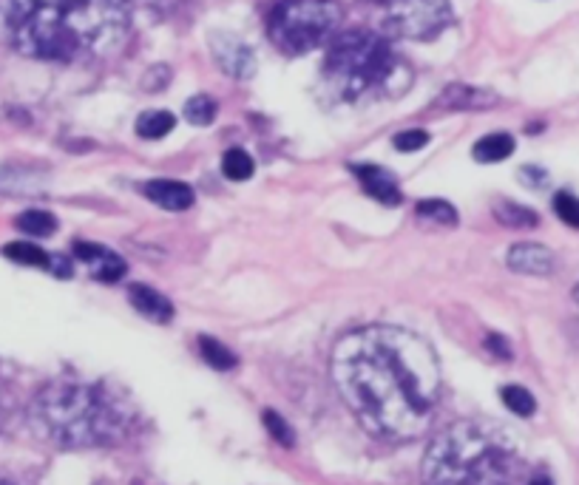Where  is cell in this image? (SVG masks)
<instances>
[{
    "mask_svg": "<svg viewBox=\"0 0 579 485\" xmlns=\"http://www.w3.org/2000/svg\"><path fill=\"white\" fill-rule=\"evenodd\" d=\"M6 415H9V406H6V398H3V392H0V426L6 423Z\"/></svg>",
    "mask_w": 579,
    "mask_h": 485,
    "instance_id": "obj_29",
    "label": "cell"
},
{
    "mask_svg": "<svg viewBox=\"0 0 579 485\" xmlns=\"http://www.w3.org/2000/svg\"><path fill=\"white\" fill-rule=\"evenodd\" d=\"M418 216L426 222H435L440 227H455L457 225V210L455 205L443 202V199H426L418 202Z\"/></svg>",
    "mask_w": 579,
    "mask_h": 485,
    "instance_id": "obj_23",
    "label": "cell"
},
{
    "mask_svg": "<svg viewBox=\"0 0 579 485\" xmlns=\"http://www.w3.org/2000/svg\"><path fill=\"white\" fill-rule=\"evenodd\" d=\"M128 35L131 0H0V40L32 60H106Z\"/></svg>",
    "mask_w": 579,
    "mask_h": 485,
    "instance_id": "obj_2",
    "label": "cell"
},
{
    "mask_svg": "<svg viewBox=\"0 0 579 485\" xmlns=\"http://www.w3.org/2000/svg\"><path fill=\"white\" fill-rule=\"evenodd\" d=\"M148 3H162V0H148Z\"/></svg>",
    "mask_w": 579,
    "mask_h": 485,
    "instance_id": "obj_33",
    "label": "cell"
},
{
    "mask_svg": "<svg viewBox=\"0 0 579 485\" xmlns=\"http://www.w3.org/2000/svg\"><path fill=\"white\" fill-rule=\"evenodd\" d=\"M486 347H489V352H494V355H500V358H506V361H509V358H511L509 341H506L503 335H489V338H486Z\"/></svg>",
    "mask_w": 579,
    "mask_h": 485,
    "instance_id": "obj_28",
    "label": "cell"
},
{
    "mask_svg": "<svg viewBox=\"0 0 579 485\" xmlns=\"http://www.w3.org/2000/svg\"><path fill=\"white\" fill-rule=\"evenodd\" d=\"M142 193L159 205L162 210H168V213H182V210H188L193 205V191L191 185H185V182H174V179H154V182H145L142 185Z\"/></svg>",
    "mask_w": 579,
    "mask_h": 485,
    "instance_id": "obj_12",
    "label": "cell"
},
{
    "mask_svg": "<svg viewBox=\"0 0 579 485\" xmlns=\"http://www.w3.org/2000/svg\"><path fill=\"white\" fill-rule=\"evenodd\" d=\"M352 174L358 176V182L364 185V191L372 196V199H378L381 205H389V208H395V205H401V188H398V182H395V176L384 171V168H378V165H352Z\"/></svg>",
    "mask_w": 579,
    "mask_h": 485,
    "instance_id": "obj_11",
    "label": "cell"
},
{
    "mask_svg": "<svg viewBox=\"0 0 579 485\" xmlns=\"http://www.w3.org/2000/svg\"><path fill=\"white\" fill-rule=\"evenodd\" d=\"M74 256L83 261L91 270V276L103 281V284H114L128 273V264L123 261V256H117L114 250H108L103 244L74 242Z\"/></svg>",
    "mask_w": 579,
    "mask_h": 485,
    "instance_id": "obj_9",
    "label": "cell"
},
{
    "mask_svg": "<svg viewBox=\"0 0 579 485\" xmlns=\"http://www.w3.org/2000/svg\"><path fill=\"white\" fill-rule=\"evenodd\" d=\"M506 261H509V267L514 273H526V276H551L554 267H557L554 253L548 247H543V244L534 242L514 244Z\"/></svg>",
    "mask_w": 579,
    "mask_h": 485,
    "instance_id": "obj_10",
    "label": "cell"
},
{
    "mask_svg": "<svg viewBox=\"0 0 579 485\" xmlns=\"http://www.w3.org/2000/svg\"><path fill=\"white\" fill-rule=\"evenodd\" d=\"M514 154V139L509 134H489V137L477 139L474 142L472 156L483 165H494V162H503Z\"/></svg>",
    "mask_w": 579,
    "mask_h": 485,
    "instance_id": "obj_15",
    "label": "cell"
},
{
    "mask_svg": "<svg viewBox=\"0 0 579 485\" xmlns=\"http://www.w3.org/2000/svg\"><path fill=\"white\" fill-rule=\"evenodd\" d=\"M6 259L18 261V264H29V267H43V270H52V253L40 250L35 244L29 242H12L3 247Z\"/></svg>",
    "mask_w": 579,
    "mask_h": 485,
    "instance_id": "obj_16",
    "label": "cell"
},
{
    "mask_svg": "<svg viewBox=\"0 0 579 485\" xmlns=\"http://www.w3.org/2000/svg\"><path fill=\"white\" fill-rule=\"evenodd\" d=\"M426 485H523L526 460L511 434L486 420H457L429 443Z\"/></svg>",
    "mask_w": 579,
    "mask_h": 485,
    "instance_id": "obj_4",
    "label": "cell"
},
{
    "mask_svg": "<svg viewBox=\"0 0 579 485\" xmlns=\"http://www.w3.org/2000/svg\"><path fill=\"white\" fill-rule=\"evenodd\" d=\"M500 400L506 403V409H511L514 415L520 417H531L534 412H537V400H534V395L528 392L526 386H503L500 389Z\"/></svg>",
    "mask_w": 579,
    "mask_h": 485,
    "instance_id": "obj_22",
    "label": "cell"
},
{
    "mask_svg": "<svg viewBox=\"0 0 579 485\" xmlns=\"http://www.w3.org/2000/svg\"><path fill=\"white\" fill-rule=\"evenodd\" d=\"M330 372L335 389L369 434L401 443L432 426L440 364L421 335L386 324L347 332L335 344Z\"/></svg>",
    "mask_w": 579,
    "mask_h": 485,
    "instance_id": "obj_1",
    "label": "cell"
},
{
    "mask_svg": "<svg viewBox=\"0 0 579 485\" xmlns=\"http://www.w3.org/2000/svg\"><path fill=\"white\" fill-rule=\"evenodd\" d=\"M526 485H554L548 477H534V480H528Z\"/></svg>",
    "mask_w": 579,
    "mask_h": 485,
    "instance_id": "obj_30",
    "label": "cell"
},
{
    "mask_svg": "<svg viewBox=\"0 0 579 485\" xmlns=\"http://www.w3.org/2000/svg\"><path fill=\"white\" fill-rule=\"evenodd\" d=\"M128 298H131L134 310L140 312V315H145L148 321H154V324H168V321L174 318V304H171L162 293H157L154 287L131 284Z\"/></svg>",
    "mask_w": 579,
    "mask_h": 485,
    "instance_id": "obj_13",
    "label": "cell"
},
{
    "mask_svg": "<svg viewBox=\"0 0 579 485\" xmlns=\"http://www.w3.org/2000/svg\"><path fill=\"white\" fill-rule=\"evenodd\" d=\"M262 420H264V426H267V432L273 434V437L279 440L281 446H287V449H290V446L296 443V440H293V429H290V426L284 423V417H281L279 412L267 409V412L262 415Z\"/></svg>",
    "mask_w": 579,
    "mask_h": 485,
    "instance_id": "obj_26",
    "label": "cell"
},
{
    "mask_svg": "<svg viewBox=\"0 0 579 485\" xmlns=\"http://www.w3.org/2000/svg\"><path fill=\"white\" fill-rule=\"evenodd\" d=\"M18 227L23 233H29V236L46 239V236H52L54 230H57V219L49 210H26V213L18 216Z\"/></svg>",
    "mask_w": 579,
    "mask_h": 485,
    "instance_id": "obj_21",
    "label": "cell"
},
{
    "mask_svg": "<svg viewBox=\"0 0 579 485\" xmlns=\"http://www.w3.org/2000/svg\"><path fill=\"white\" fill-rule=\"evenodd\" d=\"M494 216L506 227H517V230H528V227L540 225L537 213L526 208V205H517V202H500V205L494 208Z\"/></svg>",
    "mask_w": 579,
    "mask_h": 485,
    "instance_id": "obj_18",
    "label": "cell"
},
{
    "mask_svg": "<svg viewBox=\"0 0 579 485\" xmlns=\"http://www.w3.org/2000/svg\"><path fill=\"white\" fill-rule=\"evenodd\" d=\"M199 352H202L205 364L213 366V369H219V372H228V369H233V366L239 364L236 355H233L225 344H219L216 338H208V335L199 338Z\"/></svg>",
    "mask_w": 579,
    "mask_h": 485,
    "instance_id": "obj_19",
    "label": "cell"
},
{
    "mask_svg": "<svg viewBox=\"0 0 579 485\" xmlns=\"http://www.w3.org/2000/svg\"><path fill=\"white\" fill-rule=\"evenodd\" d=\"M574 301H577V304H579V284H577V287H574Z\"/></svg>",
    "mask_w": 579,
    "mask_h": 485,
    "instance_id": "obj_31",
    "label": "cell"
},
{
    "mask_svg": "<svg viewBox=\"0 0 579 485\" xmlns=\"http://www.w3.org/2000/svg\"><path fill=\"white\" fill-rule=\"evenodd\" d=\"M174 125V114H168V111H145L137 120V134L142 139H162L174 131Z\"/></svg>",
    "mask_w": 579,
    "mask_h": 485,
    "instance_id": "obj_17",
    "label": "cell"
},
{
    "mask_svg": "<svg viewBox=\"0 0 579 485\" xmlns=\"http://www.w3.org/2000/svg\"><path fill=\"white\" fill-rule=\"evenodd\" d=\"M216 111H219L216 100L208 97V94H199V97H193L185 105V120L193 122V125H211L216 120Z\"/></svg>",
    "mask_w": 579,
    "mask_h": 485,
    "instance_id": "obj_24",
    "label": "cell"
},
{
    "mask_svg": "<svg viewBox=\"0 0 579 485\" xmlns=\"http://www.w3.org/2000/svg\"><path fill=\"white\" fill-rule=\"evenodd\" d=\"M494 103H497V94L472 86H449L435 100L438 108H449V111H483V108H492Z\"/></svg>",
    "mask_w": 579,
    "mask_h": 485,
    "instance_id": "obj_14",
    "label": "cell"
},
{
    "mask_svg": "<svg viewBox=\"0 0 579 485\" xmlns=\"http://www.w3.org/2000/svg\"><path fill=\"white\" fill-rule=\"evenodd\" d=\"M0 485H15V483H9V480H6V477H0Z\"/></svg>",
    "mask_w": 579,
    "mask_h": 485,
    "instance_id": "obj_32",
    "label": "cell"
},
{
    "mask_svg": "<svg viewBox=\"0 0 579 485\" xmlns=\"http://www.w3.org/2000/svg\"><path fill=\"white\" fill-rule=\"evenodd\" d=\"M222 171H225L230 182H245V179H250L253 171H256V162H253V156L242 151V148H230L225 159H222Z\"/></svg>",
    "mask_w": 579,
    "mask_h": 485,
    "instance_id": "obj_20",
    "label": "cell"
},
{
    "mask_svg": "<svg viewBox=\"0 0 579 485\" xmlns=\"http://www.w3.org/2000/svg\"><path fill=\"white\" fill-rule=\"evenodd\" d=\"M211 52L216 66L230 74L233 80H250L256 74V54L233 35H211Z\"/></svg>",
    "mask_w": 579,
    "mask_h": 485,
    "instance_id": "obj_8",
    "label": "cell"
},
{
    "mask_svg": "<svg viewBox=\"0 0 579 485\" xmlns=\"http://www.w3.org/2000/svg\"><path fill=\"white\" fill-rule=\"evenodd\" d=\"M324 83L338 100L361 103L406 91L412 83V69L395 54L386 37L375 32H344L335 37L327 52Z\"/></svg>",
    "mask_w": 579,
    "mask_h": 485,
    "instance_id": "obj_5",
    "label": "cell"
},
{
    "mask_svg": "<svg viewBox=\"0 0 579 485\" xmlns=\"http://www.w3.org/2000/svg\"><path fill=\"white\" fill-rule=\"evenodd\" d=\"M554 210H557V216H560L565 225L579 230V196H574V193L568 191H560L554 196Z\"/></svg>",
    "mask_w": 579,
    "mask_h": 485,
    "instance_id": "obj_25",
    "label": "cell"
},
{
    "mask_svg": "<svg viewBox=\"0 0 579 485\" xmlns=\"http://www.w3.org/2000/svg\"><path fill=\"white\" fill-rule=\"evenodd\" d=\"M341 23L335 0H281L273 6L267 29L284 54H307L324 46Z\"/></svg>",
    "mask_w": 579,
    "mask_h": 485,
    "instance_id": "obj_6",
    "label": "cell"
},
{
    "mask_svg": "<svg viewBox=\"0 0 579 485\" xmlns=\"http://www.w3.org/2000/svg\"><path fill=\"white\" fill-rule=\"evenodd\" d=\"M429 145V134L421 131V128H412V131H404V134H398L395 137V148L398 151H404V154H412V151H421Z\"/></svg>",
    "mask_w": 579,
    "mask_h": 485,
    "instance_id": "obj_27",
    "label": "cell"
},
{
    "mask_svg": "<svg viewBox=\"0 0 579 485\" xmlns=\"http://www.w3.org/2000/svg\"><path fill=\"white\" fill-rule=\"evenodd\" d=\"M35 432L60 449H91L123 440L131 426L128 400L106 383L54 381L32 403Z\"/></svg>",
    "mask_w": 579,
    "mask_h": 485,
    "instance_id": "obj_3",
    "label": "cell"
},
{
    "mask_svg": "<svg viewBox=\"0 0 579 485\" xmlns=\"http://www.w3.org/2000/svg\"><path fill=\"white\" fill-rule=\"evenodd\" d=\"M369 23L386 40H432L452 23L449 0H367Z\"/></svg>",
    "mask_w": 579,
    "mask_h": 485,
    "instance_id": "obj_7",
    "label": "cell"
}]
</instances>
